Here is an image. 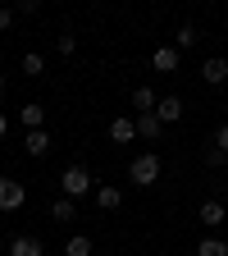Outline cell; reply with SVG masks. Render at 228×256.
I'll return each mask as SVG.
<instances>
[{"label": "cell", "mask_w": 228, "mask_h": 256, "mask_svg": "<svg viewBox=\"0 0 228 256\" xmlns=\"http://www.w3.org/2000/svg\"><path fill=\"white\" fill-rule=\"evenodd\" d=\"M128 178H133L137 188H155V178H160V156L155 151H142L133 165H128Z\"/></svg>", "instance_id": "cell-1"}, {"label": "cell", "mask_w": 228, "mask_h": 256, "mask_svg": "<svg viewBox=\"0 0 228 256\" xmlns=\"http://www.w3.org/2000/svg\"><path fill=\"white\" fill-rule=\"evenodd\" d=\"M59 188H64V197H69V202H78V197H87V192H91V174H87L82 165H69V170L59 174Z\"/></svg>", "instance_id": "cell-2"}, {"label": "cell", "mask_w": 228, "mask_h": 256, "mask_svg": "<svg viewBox=\"0 0 228 256\" xmlns=\"http://www.w3.org/2000/svg\"><path fill=\"white\" fill-rule=\"evenodd\" d=\"M23 202H27V188L9 174H0V210H18Z\"/></svg>", "instance_id": "cell-3"}, {"label": "cell", "mask_w": 228, "mask_h": 256, "mask_svg": "<svg viewBox=\"0 0 228 256\" xmlns=\"http://www.w3.org/2000/svg\"><path fill=\"white\" fill-rule=\"evenodd\" d=\"M197 220L206 224V229H219V224L228 220V206H224V202H201V210H197Z\"/></svg>", "instance_id": "cell-4"}, {"label": "cell", "mask_w": 228, "mask_h": 256, "mask_svg": "<svg viewBox=\"0 0 228 256\" xmlns=\"http://www.w3.org/2000/svg\"><path fill=\"white\" fill-rule=\"evenodd\" d=\"M201 78H206L210 87H224V82H228V60H219V55L206 60V64H201Z\"/></svg>", "instance_id": "cell-5"}, {"label": "cell", "mask_w": 228, "mask_h": 256, "mask_svg": "<svg viewBox=\"0 0 228 256\" xmlns=\"http://www.w3.org/2000/svg\"><path fill=\"white\" fill-rule=\"evenodd\" d=\"M110 138L123 146V142H137V119H128V114H119L114 124H110Z\"/></svg>", "instance_id": "cell-6"}, {"label": "cell", "mask_w": 228, "mask_h": 256, "mask_svg": "<svg viewBox=\"0 0 228 256\" xmlns=\"http://www.w3.org/2000/svg\"><path fill=\"white\" fill-rule=\"evenodd\" d=\"M155 119H160V124H178V119H183V101H178V96H160Z\"/></svg>", "instance_id": "cell-7"}, {"label": "cell", "mask_w": 228, "mask_h": 256, "mask_svg": "<svg viewBox=\"0 0 228 256\" xmlns=\"http://www.w3.org/2000/svg\"><path fill=\"white\" fill-rule=\"evenodd\" d=\"M18 119H23V128H27V133H37V128H46V106L27 101V106L18 110Z\"/></svg>", "instance_id": "cell-8"}, {"label": "cell", "mask_w": 228, "mask_h": 256, "mask_svg": "<svg viewBox=\"0 0 228 256\" xmlns=\"http://www.w3.org/2000/svg\"><path fill=\"white\" fill-rule=\"evenodd\" d=\"M9 256H46V247H41V238H27L23 234V238L9 242Z\"/></svg>", "instance_id": "cell-9"}, {"label": "cell", "mask_w": 228, "mask_h": 256, "mask_svg": "<svg viewBox=\"0 0 228 256\" xmlns=\"http://www.w3.org/2000/svg\"><path fill=\"white\" fill-rule=\"evenodd\" d=\"M151 64H155L160 74H174V69H178V50H174V46H155Z\"/></svg>", "instance_id": "cell-10"}, {"label": "cell", "mask_w": 228, "mask_h": 256, "mask_svg": "<svg viewBox=\"0 0 228 256\" xmlns=\"http://www.w3.org/2000/svg\"><path fill=\"white\" fill-rule=\"evenodd\" d=\"M160 133H165V124L155 119V110L151 114H137V138H146V142H155Z\"/></svg>", "instance_id": "cell-11"}, {"label": "cell", "mask_w": 228, "mask_h": 256, "mask_svg": "<svg viewBox=\"0 0 228 256\" xmlns=\"http://www.w3.org/2000/svg\"><path fill=\"white\" fill-rule=\"evenodd\" d=\"M27 156H50V133H46V128H37V133H27Z\"/></svg>", "instance_id": "cell-12"}, {"label": "cell", "mask_w": 228, "mask_h": 256, "mask_svg": "<svg viewBox=\"0 0 228 256\" xmlns=\"http://www.w3.org/2000/svg\"><path fill=\"white\" fill-rule=\"evenodd\" d=\"M123 202V192L114 188V183H105V188H96V206H101V210H114Z\"/></svg>", "instance_id": "cell-13"}, {"label": "cell", "mask_w": 228, "mask_h": 256, "mask_svg": "<svg viewBox=\"0 0 228 256\" xmlns=\"http://www.w3.org/2000/svg\"><path fill=\"white\" fill-rule=\"evenodd\" d=\"M155 106H160V101H155L151 87H137V92H133V110H137V114H151Z\"/></svg>", "instance_id": "cell-14"}, {"label": "cell", "mask_w": 228, "mask_h": 256, "mask_svg": "<svg viewBox=\"0 0 228 256\" xmlns=\"http://www.w3.org/2000/svg\"><path fill=\"white\" fill-rule=\"evenodd\" d=\"M197 42H201V37H197V28H192V23L174 32V50H192V46H197Z\"/></svg>", "instance_id": "cell-15"}, {"label": "cell", "mask_w": 228, "mask_h": 256, "mask_svg": "<svg viewBox=\"0 0 228 256\" xmlns=\"http://www.w3.org/2000/svg\"><path fill=\"white\" fill-rule=\"evenodd\" d=\"M197 256H228V242L224 238H201L197 242Z\"/></svg>", "instance_id": "cell-16"}, {"label": "cell", "mask_w": 228, "mask_h": 256, "mask_svg": "<svg viewBox=\"0 0 228 256\" xmlns=\"http://www.w3.org/2000/svg\"><path fill=\"white\" fill-rule=\"evenodd\" d=\"M64 256H91V238H87V234L69 238V242H64Z\"/></svg>", "instance_id": "cell-17"}, {"label": "cell", "mask_w": 228, "mask_h": 256, "mask_svg": "<svg viewBox=\"0 0 228 256\" xmlns=\"http://www.w3.org/2000/svg\"><path fill=\"white\" fill-rule=\"evenodd\" d=\"M23 74H27V78H41V74H46V60H41L37 50H27V55H23Z\"/></svg>", "instance_id": "cell-18"}, {"label": "cell", "mask_w": 228, "mask_h": 256, "mask_svg": "<svg viewBox=\"0 0 228 256\" xmlns=\"http://www.w3.org/2000/svg\"><path fill=\"white\" fill-rule=\"evenodd\" d=\"M50 215H55V220H73V215H78V202H69V197H59V202L50 206Z\"/></svg>", "instance_id": "cell-19"}, {"label": "cell", "mask_w": 228, "mask_h": 256, "mask_svg": "<svg viewBox=\"0 0 228 256\" xmlns=\"http://www.w3.org/2000/svg\"><path fill=\"white\" fill-rule=\"evenodd\" d=\"M55 46H59V55H73V50H78V37H73V32H59Z\"/></svg>", "instance_id": "cell-20"}, {"label": "cell", "mask_w": 228, "mask_h": 256, "mask_svg": "<svg viewBox=\"0 0 228 256\" xmlns=\"http://www.w3.org/2000/svg\"><path fill=\"white\" fill-rule=\"evenodd\" d=\"M224 160H228V151H219V146H210V151H206V165H210V170H219Z\"/></svg>", "instance_id": "cell-21"}, {"label": "cell", "mask_w": 228, "mask_h": 256, "mask_svg": "<svg viewBox=\"0 0 228 256\" xmlns=\"http://www.w3.org/2000/svg\"><path fill=\"white\" fill-rule=\"evenodd\" d=\"M9 23H14V10H9V5H0V32H5Z\"/></svg>", "instance_id": "cell-22"}, {"label": "cell", "mask_w": 228, "mask_h": 256, "mask_svg": "<svg viewBox=\"0 0 228 256\" xmlns=\"http://www.w3.org/2000/svg\"><path fill=\"white\" fill-rule=\"evenodd\" d=\"M215 146H219V151H228V124H224L219 133H215Z\"/></svg>", "instance_id": "cell-23"}, {"label": "cell", "mask_w": 228, "mask_h": 256, "mask_svg": "<svg viewBox=\"0 0 228 256\" xmlns=\"http://www.w3.org/2000/svg\"><path fill=\"white\" fill-rule=\"evenodd\" d=\"M5 128H9V119H5V114H0V138H5Z\"/></svg>", "instance_id": "cell-24"}, {"label": "cell", "mask_w": 228, "mask_h": 256, "mask_svg": "<svg viewBox=\"0 0 228 256\" xmlns=\"http://www.w3.org/2000/svg\"><path fill=\"white\" fill-rule=\"evenodd\" d=\"M0 92H5V74H0Z\"/></svg>", "instance_id": "cell-25"}]
</instances>
